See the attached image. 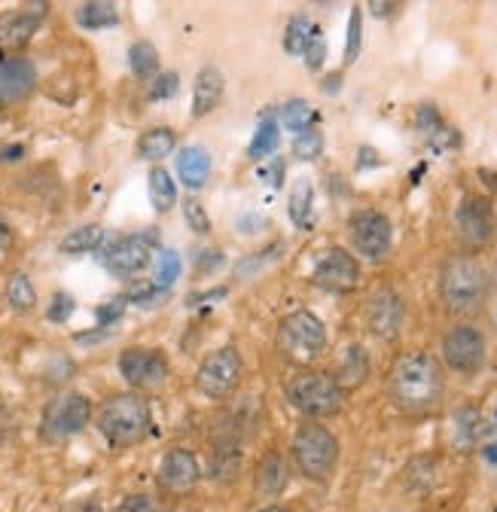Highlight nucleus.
Returning <instances> with one entry per match:
<instances>
[{
    "mask_svg": "<svg viewBox=\"0 0 497 512\" xmlns=\"http://www.w3.org/2000/svg\"><path fill=\"white\" fill-rule=\"evenodd\" d=\"M482 433V415L476 406H461L452 415V445L458 452H476Z\"/></svg>",
    "mask_w": 497,
    "mask_h": 512,
    "instance_id": "25",
    "label": "nucleus"
},
{
    "mask_svg": "<svg viewBox=\"0 0 497 512\" xmlns=\"http://www.w3.org/2000/svg\"><path fill=\"white\" fill-rule=\"evenodd\" d=\"M254 512H293V509L284 506V503H266V506H260V509H254Z\"/></svg>",
    "mask_w": 497,
    "mask_h": 512,
    "instance_id": "50",
    "label": "nucleus"
},
{
    "mask_svg": "<svg viewBox=\"0 0 497 512\" xmlns=\"http://www.w3.org/2000/svg\"><path fill=\"white\" fill-rule=\"evenodd\" d=\"M4 296H7V305L13 314H31L37 308V287L28 272H13L7 278Z\"/></svg>",
    "mask_w": 497,
    "mask_h": 512,
    "instance_id": "30",
    "label": "nucleus"
},
{
    "mask_svg": "<svg viewBox=\"0 0 497 512\" xmlns=\"http://www.w3.org/2000/svg\"><path fill=\"white\" fill-rule=\"evenodd\" d=\"M153 235H126L101 250V263L116 278H135L153 263Z\"/></svg>",
    "mask_w": 497,
    "mask_h": 512,
    "instance_id": "16",
    "label": "nucleus"
},
{
    "mask_svg": "<svg viewBox=\"0 0 497 512\" xmlns=\"http://www.w3.org/2000/svg\"><path fill=\"white\" fill-rule=\"evenodd\" d=\"M46 13H49V4H25L0 16V52L19 55L46 22Z\"/></svg>",
    "mask_w": 497,
    "mask_h": 512,
    "instance_id": "17",
    "label": "nucleus"
},
{
    "mask_svg": "<svg viewBox=\"0 0 497 512\" xmlns=\"http://www.w3.org/2000/svg\"><path fill=\"white\" fill-rule=\"evenodd\" d=\"M290 458L281 452V448H266L260 455L257 467H254V497L257 500H278L287 485H290Z\"/></svg>",
    "mask_w": 497,
    "mask_h": 512,
    "instance_id": "19",
    "label": "nucleus"
},
{
    "mask_svg": "<svg viewBox=\"0 0 497 512\" xmlns=\"http://www.w3.org/2000/svg\"><path fill=\"white\" fill-rule=\"evenodd\" d=\"M369 372H372L369 351H366L360 342H351V345L342 348L339 363H336V369H333V378L339 381V388H342L345 394H351V391L363 388L366 378H369Z\"/></svg>",
    "mask_w": 497,
    "mask_h": 512,
    "instance_id": "21",
    "label": "nucleus"
},
{
    "mask_svg": "<svg viewBox=\"0 0 497 512\" xmlns=\"http://www.w3.org/2000/svg\"><path fill=\"white\" fill-rule=\"evenodd\" d=\"M287 214H290L293 226H299V229H308V226H312V214H315V186L308 183L305 177L296 180L293 189H290Z\"/></svg>",
    "mask_w": 497,
    "mask_h": 512,
    "instance_id": "31",
    "label": "nucleus"
},
{
    "mask_svg": "<svg viewBox=\"0 0 497 512\" xmlns=\"http://www.w3.org/2000/svg\"><path fill=\"white\" fill-rule=\"evenodd\" d=\"M13 433H16V415L4 400H0V445H7L13 439Z\"/></svg>",
    "mask_w": 497,
    "mask_h": 512,
    "instance_id": "45",
    "label": "nucleus"
},
{
    "mask_svg": "<svg viewBox=\"0 0 497 512\" xmlns=\"http://www.w3.org/2000/svg\"><path fill=\"white\" fill-rule=\"evenodd\" d=\"M363 320H366L369 336H376L379 342H394V339H400L403 324H406V302H403V296L397 293V287L382 284V287L372 290L369 299H366Z\"/></svg>",
    "mask_w": 497,
    "mask_h": 512,
    "instance_id": "15",
    "label": "nucleus"
},
{
    "mask_svg": "<svg viewBox=\"0 0 497 512\" xmlns=\"http://www.w3.org/2000/svg\"><path fill=\"white\" fill-rule=\"evenodd\" d=\"M180 211H183V223L190 226L196 235H211L214 223H211V214L205 211V205L199 199H183Z\"/></svg>",
    "mask_w": 497,
    "mask_h": 512,
    "instance_id": "37",
    "label": "nucleus"
},
{
    "mask_svg": "<svg viewBox=\"0 0 497 512\" xmlns=\"http://www.w3.org/2000/svg\"><path fill=\"white\" fill-rule=\"evenodd\" d=\"M479 455L485 458L488 467L497 470V409L482 418V433H479Z\"/></svg>",
    "mask_w": 497,
    "mask_h": 512,
    "instance_id": "36",
    "label": "nucleus"
},
{
    "mask_svg": "<svg viewBox=\"0 0 497 512\" xmlns=\"http://www.w3.org/2000/svg\"><path fill=\"white\" fill-rule=\"evenodd\" d=\"M244 378V357L238 345H220L214 348L196 369V388L208 400H229Z\"/></svg>",
    "mask_w": 497,
    "mask_h": 512,
    "instance_id": "9",
    "label": "nucleus"
},
{
    "mask_svg": "<svg viewBox=\"0 0 497 512\" xmlns=\"http://www.w3.org/2000/svg\"><path fill=\"white\" fill-rule=\"evenodd\" d=\"M260 177H266L275 189H278V186H284V162H281V159H275L272 165H260Z\"/></svg>",
    "mask_w": 497,
    "mask_h": 512,
    "instance_id": "47",
    "label": "nucleus"
},
{
    "mask_svg": "<svg viewBox=\"0 0 497 512\" xmlns=\"http://www.w3.org/2000/svg\"><path fill=\"white\" fill-rule=\"evenodd\" d=\"M305 68L312 71V74H318L321 68H324V61H327V40H324V31L321 28H315V34H312V40H308V49H305Z\"/></svg>",
    "mask_w": 497,
    "mask_h": 512,
    "instance_id": "40",
    "label": "nucleus"
},
{
    "mask_svg": "<svg viewBox=\"0 0 497 512\" xmlns=\"http://www.w3.org/2000/svg\"><path fill=\"white\" fill-rule=\"evenodd\" d=\"M348 238L357 256L366 263L379 266L391 256L394 247V223L385 211L376 208H360L348 217Z\"/></svg>",
    "mask_w": 497,
    "mask_h": 512,
    "instance_id": "11",
    "label": "nucleus"
},
{
    "mask_svg": "<svg viewBox=\"0 0 497 512\" xmlns=\"http://www.w3.org/2000/svg\"><path fill=\"white\" fill-rule=\"evenodd\" d=\"M485 360H488V339L476 324H470V320H458V324H452L443 333L440 339L443 369L461 378H473L485 369Z\"/></svg>",
    "mask_w": 497,
    "mask_h": 512,
    "instance_id": "8",
    "label": "nucleus"
},
{
    "mask_svg": "<svg viewBox=\"0 0 497 512\" xmlns=\"http://www.w3.org/2000/svg\"><path fill=\"white\" fill-rule=\"evenodd\" d=\"M180 269H183V263H180V256L174 253V250H159V256H156V275H153V284L165 293V290H171L174 287V281L180 278Z\"/></svg>",
    "mask_w": 497,
    "mask_h": 512,
    "instance_id": "35",
    "label": "nucleus"
},
{
    "mask_svg": "<svg viewBox=\"0 0 497 512\" xmlns=\"http://www.w3.org/2000/svg\"><path fill=\"white\" fill-rule=\"evenodd\" d=\"M287 458H290V467L305 482L327 485L336 476V470H339L342 442H339V436L324 421H308V418H302L299 427L293 430Z\"/></svg>",
    "mask_w": 497,
    "mask_h": 512,
    "instance_id": "4",
    "label": "nucleus"
},
{
    "mask_svg": "<svg viewBox=\"0 0 497 512\" xmlns=\"http://www.w3.org/2000/svg\"><path fill=\"white\" fill-rule=\"evenodd\" d=\"M159 512H177L174 506H159Z\"/></svg>",
    "mask_w": 497,
    "mask_h": 512,
    "instance_id": "51",
    "label": "nucleus"
},
{
    "mask_svg": "<svg viewBox=\"0 0 497 512\" xmlns=\"http://www.w3.org/2000/svg\"><path fill=\"white\" fill-rule=\"evenodd\" d=\"M315 119H318L315 107L308 104V101H302V98H290V101L278 110V122L287 128V132H293V135L308 132V128H315Z\"/></svg>",
    "mask_w": 497,
    "mask_h": 512,
    "instance_id": "33",
    "label": "nucleus"
},
{
    "mask_svg": "<svg viewBox=\"0 0 497 512\" xmlns=\"http://www.w3.org/2000/svg\"><path fill=\"white\" fill-rule=\"evenodd\" d=\"M174 150H177V132H174L171 125H153V128H147V132L135 144V156L141 162H150V165H159Z\"/></svg>",
    "mask_w": 497,
    "mask_h": 512,
    "instance_id": "24",
    "label": "nucleus"
},
{
    "mask_svg": "<svg viewBox=\"0 0 497 512\" xmlns=\"http://www.w3.org/2000/svg\"><path fill=\"white\" fill-rule=\"evenodd\" d=\"M25 147L22 144H10V147H4L0 150V162H7V165H13V162H22L25 159Z\"/></svg>",
    "mask_w": 497,
    "mask_h": 512,
    "instance_id": "49",
    "label": "nucleus"
},
{
    "mask_svg": "<svg viewBox=\"0 0 497 512\" xmlns=\"http://www.w3.org/2000/svg\"><path fill=\"white\" fill-rule=\"evenodd\" d=\"M147 192H150V205L156 214H168L174 205H177V183L171 177L168 168L162 165H153L150 174H147Z\"/></svg>",
    "mask_w": 497,
    "mask_h": 512,
    "instance_id": "26",
    "label": "nucleus"
},
{
    "mask_svg": "<svg viewBox=\"0 0 497 512\" xmlns=\"http://www.w3.org/2000/svg\"><path fill=\"white\" fill-rule=\"evenodd\" d=\"M74 314V296L71 293H55L52 296V302H49V311H46V317L52 320V324H65V320Z\"/></svg>",
    "mask_w": 497,
    "mask_h": 512,
    "instance_id": "43",
    "label": "nucleus"
},
{
    "mask_svg": "<svg viewBox=\"0 0 497 512\" xmlns=\"http://www.w3.org/2000/svg\"><path fill=\"white\" fill-rule=\"evenodd\" d=\"M95 427L110 448H135L153 433L150 400L138 391H119L98 403Z\"/></svg>",
    "mask_w": 497,
    "mask_h": 512,
    "instance_id": "3",
    "label": "nucleus"
},
{
    "mask_svg": "<svg viewBox=\"0 0 497 512\" xmlns=\"http://www.w3.org/2000/svg\"><path fill=\"white\" fill-rule=\"evenodd\" d=\"M214 159L205 147L193 144V147H183L177 150V177L186 189H202L211 177Z\"/></svg>",
    "mask_w": 497,
    "mask_h": 512,
    "instance_id": "23",
    "label": "nucleus"
},
{
    "mask_svg": "<svg viewBox=\"0 0 497 512\" xmlns=\"http://www.w3.org/2000/svg\"><path fill=\"white\" fill-rule=\"evenodd\" d=\"M65 512H104V506L98 503V497H83V500H74Z\"/></svg>",
    "mask_w": 497,
    "mask_h": 512,
    "instance_id": "48",
    "label": "nucleus"
},
{
    "mask_svg": "<svg viewBox=\"0 0 497 512\" xmlns=\"http://www.w3.org/2000/svg\"><path fill=\"white\" fill-rule=\"evenodd\" d=\"M437 290L449 317H473L488 299V272L476 253L452 250L440 263Z\"/></svg>",
    "mask_w": 497,
    "mask_h": 512,
    "instance_id": "2",
    "label": "nucleus"
},
{
    "mask_svg": "<svg viewBox=\"0 0 497 512\" xmlns=\"http://www.w3.org/2000/svg\"><path fill=\"white\" fill-rule=\"evenodd\" d=\"M360 46H363V13L360 7L351 10V19H348V40H345V64H354L357 55H360Z\"/></svg>",
    "mask_w": 497,
    "mask_h": 512,
    "instance_id": "39",
    "label": "nucleus"
},
{
    "mask_svg": "<svg viewBox=\"0 0 497 512\" xmlns=\"http://www.w3.org/2000/svg\"><path fill=\"white\" fill-rule=\"evenodd\" d=\"M129 68L138 80H156L159 77V68H162V58H159V49L150 43V40H135L129 46Z\"/></svg>",
    "mask_w": 497,
    "mask_h": 512,
    "instance_id": "32",
    "label": "nucleus"
},
{
    "mask_svg": "<svg viewBox=\"0 0 497 512\" xmlns=\"http://www.w3.org/2000/svg\"><path fill=\"white\" fill-rule=\"evenodd\" d=\"M244 467V452L238 442H211V464H208V476L217 485H235Z\"/></svg>",
    "mask_w": 497,
    "mask_h": 512,
    "instance_id": "22",
    "label": "nucleus"
},
{
    "mask_svg": "<svg viewBox=\"0 0 497 512\" xmlns=\"http://www.w3.org/2000/svg\"><path fill=\"white\" fill-rule=\"evenodd\" d=\"M315 22L308 19V16H293L290 22H287V28H284V49L290 52V55H305V49H308V40H312V34H315Z\"/></svg>",
    "mask_w": 497,
    "mask_h": 512,
    "instance_id": "34",
    "label": "nucleus"
},
{
    "mask_svg": "<svg viewBox=\"0 0 497 512\" xmlns=\"http://www.w3.org/2000/svg\"><path fill=\"white\" fill-rule=\"evenodd\" d=\"M223 92H226V77L217 64L199 68L193 80V119H205L208 113H214L223 101Z\"/></svg>",
    "mask_w": 497,
    "mask_h": 512,
    "instance_id": "20",
    "label": "nucleus"
},
{
    "mask_svg": "<svg viewBox=\"0 0 497 512\" xmlns=\"http://www.w3.org/2000/svg\"><path fill=\"white\" fill-rule=\"evenodd\" d=\"M37 89V68L25 55L0 58V110L28 101Z\"/></svg>",
    "mask_w": 497,
    "mask_h": 512,
    "instance_id": "18",
    "label": "nucleus"
},
{
    "mask_svg": "<svg viewBox=\"0 0 497 512\" xmlns=\"http://www.w3.org/2000/svg\"><path fill=\"white\" fill-rule=\"evenodd\" d=\"M494 235H497V217L491 199L479 196V192H464L455 208V238L461 250L479 256L485 247H491Z\"/></svg>",
    "mask_w": 497,
    "mask_h": 512,
    "instance_id": "10",
    "label": "nucleus"
},
{
    "mask_svg": "<svg viewBox=\"0 0 497 512\" xmlns=\"http://www.w3.org/2000/svg\"><path fill=\"white\" fill-rule=\"evenodd\" d=\"M74 16H77V25L86 31H104V28L119 25V7L107 4V0H89V4H80Z\"/></svg>",
    "mask_w": 497,
    "mask_h": 512,
    "instance_id": "29",
    "label": "nucleus"
},
{
    "mask_svg": "<svg viewBox=\"0 0 497 512\" xmlns=\"http://www.w3.org/2000/svg\"><path fill=\"white\" fill-rule=\"evenodd\" d=\"M104 238H107L104 226H98V223H86V226H77V229H71L65 238H61V241H58V250L65 253V256L92 253V250H98V247L104 244Z\"/></svg>",
    "mask_w": 497,
    "mask_h": 512,
    "instance_id": "28",
    "label": "nucleus"
},
{
    "mask_svg": "<svg viewBox=\"0 0 497 512\" xmlns=\"http://www.w3.org/2000/svg\"><path fill=\"white\" fill-rule=\"evenodd\" d=\"M275 345H278V357L296 369H308L315 366L324 354H327V327L324 320L308 311V308H296L290 314H284L278 320V333H275Z\"/></svg>",
    "mask_w": 497,
    "mask_h": 512,
    "instance_id": "6",
    "label": "nucleus"
},
{
    "mask_svg": "<svg viewBox=\"0 0 497 512\" xmlns=\"http://www.w3.org/2000/svg\"><path fill=\"white\" fill-rule=\"evenodd\" d=\"M360 281H363L360 260L351 250H345L339 244L327 247L321 253V260L315 263V269H312V284L318 290H327V293H336V296L354 293L360 287Z\"/></svg>",
    "mask_w": 497,
    "mask_h": 512,
    "instance_id": "14",
    "label": "nucleus"
},
{
    "mask_svg": "<svg viewBox=\"0 0 497 512\" xmlns=\"http://www.w3.org/2000/svg\"><path fill=\"white\" fill-rule=\"evenodd\" d=\"M116 366H119V375L126 378L129 388L138 391V394L165 388V381L171 375L168 354L162 348H150V345H132V348H126V351L119 354Z\"/></svg>",
    "mask_w": 497,
    "mask_h": 512,
    "instance_id": "12",
    "label": "nucleus"
},
{
    "mask_svg": "<svg viewBox=\"0 0 497 512\" xmlns=\"http://www.w3.org/2000/svg\"><path fill=\"white\" fill-rule=\"evenodd\" d=\"M223 250H202L199 256V275H208V272H217L223 266Z\"/></svg>",
    "mask_w": 497,
    "mask_h": 512,
    "instance_id": "46",
    "label": "nucleus"
},
{
    "mask_svg": "<svg viewBox=\"0 0 497 512\" xmlns=\"http://www.w3.org/2000/svg\"><path fill=\"white\" fill-rule=\"evenodd\" d=\"M287 403L308 421H327L345 409L348 394L339 388V381L327 369H296L284 384Z\"/></svg>",
    "mask_w": 497,
    "mask_h": 512,
    "instance_id": "5",
    "label": "nucleus"
},
{
    "mask_svg": "<svg viewBox=\"0 0 497 512\" xmlns=\"http://www.w3.org/2000/svg\"><path fill=\"white\" fill-rule=\"evenodd\" d=\"M278 144H281V122H278V116L266 113L257 122V132L251 138V144H247V156H251L254 162H263L278 150Z\"/></svg>",
    "mask_w": 497,
    "mask_h": 512,
    "instance_id": "27",
    "label": "nucleus"
},
{
    "mask_svg": "<svg viewBox=\"0 0 497 512\" xmlns=\"http://www.w3.org/2000/svg\"><path fill=\"white\" fill-rule=\"evenodd\" d=\"M95 421V403L83 391H65L52 397L40 415V436L46 442H65L80 436Z\"/></svg>",
    "mask_w": 497,
    "mask_h": 512,
    "instance_id": "7",
    "label": "nucleus"
},
{
    "mask_svg": "<svg viewBox=\"0 0 497 512\" xmlns=\"http://www.w3.org/2000/svg\"><path fill=\"white\" fill-rule=\"evenodd\" d=\"M385 391L391 406L406 418L437 415L446 400V369L437 354L424 348H409L394 357Z\"/></svg>",
    "mask_w": 497,
    "mask_h": 512,
    "instance_id": "1",
    "label": "nucleus"
},
{
    "mask_svg": "<svg viewBox=\"0 0 497 512\" xmlns=\"http://www.w3.org/2000/svg\"><path fill=\"white\" fill-rule=\"evenodd\" d=\"M110 512H159V503L153 494L147 491H135V494H126Z\"/></svg>",
    "mask_w": 497,
    "mask_h": 512,
    "instance_id": "41",
    "label": "nucleus"
},
{
    "mask_svg": "<svg viewBox=\"0 0 497 512\" xmlns=\"http://www.w3.org/2000/svg\"><path fill=\"white\" fill-rule=\"evenodd\" d=\"M122 311H126V299H113V302H104V305H98V308H95V314H98V330H107V327H113L116 320L122 317Z\"/></svg>",
    "mask_w": 497,
    "mask_h": 512,
    "instance_id": "44",
    "label": "nucleus"
},
{
    "mask_svg": "<svg viewBox=\"0 0 497 512\" xmlns=\"http://www.w3.org/2000/svg\"><path fill=\"white\" fill-rule=\"evenodd\" d=\"M202 482V464L199 455L190 445H171L168 452L159 461L156 470V488L171 497V500H183L190 497Z\"/></svg>",
    "mask_w": 497,
    "mask_h": 512,
    "instance_id": "13",
    "label": "nucleus"
},
{
    "mask_svg": "<svg viewBox=\"0 0 497 512\" xmlns=\"http://www.w3.org/2000/svg\"><path fill=\"white\" fill-rule=\"evenodd\" d=\"M324 153V135L318 128H308V132H299L293 138V156L302 159V162H312Z\"/></svg>",
    "mask_w": 497,
    "mask_h": 512,
    "instance_id": "38",
    "label": "nucleus"
},
{
    "mask_svg": "<svg viewBox=\"0 0 497 512\" xmlns=\"http://www.w3.org/2000/svg\"><path fill=\"white\" fill-rule=\"evenodd\" d=\"M177 89H180V77L174 74V71H162L156 80H153V86L147 89V98L156 104V101H168V98H174L177 95Z\"/></svg>",
    "mask_w": 497,
    "mask_h": 512,
    "instance_id": "42",
    "label": "nucleus"
}]
</instances>
